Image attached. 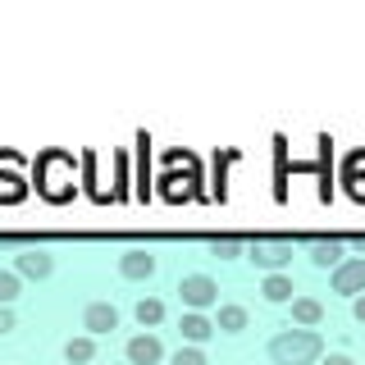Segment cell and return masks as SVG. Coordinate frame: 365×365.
I'll return each mask as SVG.
<instances>
[{"label":"cell","instance_id":"7c38bea8","mask_svg":"<svg viewBox=\"0 0 365 365\" xmlns=\"http://www.w3.org/2000/svg\"><path fill=\"white\" fill-rule=\"evenodd\" d=\"M247 306H237V302H224L220 306V315H215V329H220V334H242L247 329Z\"/></svg>","mask_w":365,"mask_h":365},{"label":"cell","instance_id":"6da1fadb","mask_svg":"<svg viewBox=\"0 0 365 365\" xmlns=\"http://www.w3.org/2000/svg\"><path fill=\"white\" fill-rule=\"evenodd\" d=\"M319 356H324V338L315 329H283L269 338L274 365H319Z\"/></svg>","mask_w":365,"mask_h":365},{"label":"cell","instance_id":"277c9868","mask_svg":"<svg viewBox=\"0 0 365 365\" xmlns=\"http://www.w3.org/2000/svg\"><path fill=\"white\" fill-rule=\"evenodd\" d=\"M14 274H19V279H51V274H55V256L46 247H23L14 256Z\"/></svg>","mask_w":365,"mask_h":365},{"label":"cell","instance_id":"2e32d148","mask_svg":"<svg viewBox=\"0 0 365 365\" xmlns=\"http://www.w3.org/2000/svg\"><path fill=\"white\" fill-rule=\"evenodd\" d=\"M260 292H265V302H292V279L288 274H265V283H260Z\"/></svg>","mask_w":365,"mask_h":365},{"label":"cell","instance_id":"52a82bcc","mask_svg":"<svg viewBox=\"0 0 365 365\" xmlns=\"http://www.w3.org/2000/svg\"><path fill=\"white\" fill-rule=\"evenodd\" d=\"M155 274V256L151 251H142V247H128L119 256V279H128V283H146Z\"/></svg>","mask_w":365,"mask_h":365},{"label":"cell","instance_id":"9a60e30c","mask_svg":"<svg viewBox=\"0 0 365 365\" xmlns=\"http://www.w3.org/2000/svg\"><path fill=\"white\" fill-rule=\"evenodd\" d=\"M292 319L306 324V329H315L319 319H324V306H319L315 297H292Z\"/></svg>","mask_w":365,"mask_h":365},{"label":"cell","instance_id":"7a4b0ae2","mask_svg":"<svg viewBox=\"0 0 365 365\" xmlns=\"http://www.w3.org/2000/svg\"><path fill=\"white\" fill-rule=\"evenodd\" d=\"M247 260L256 269H265V274H283L292 265V242H288V237H251V242H247Z\"/></svg>","mask_w":365,"mask_h":365},{"label":"cell","instance_id":"cb8c5ba5","mask_svg":"<svg viewBox=\"0 0 365 365\" xmlns=\"http://www.w3.org/2000/svg\"><path fill=\"white\" fill-rule=\"evenodd\" d=\"M351 319H356V324H365V292L351 297Z\"/></svg>","mask_w":365,"mask_h":365},{"label":"cell","instance_id":"e0dca14e","mask_svg":"<svg viewBox=\"0 0 365 365\" xmlns=\"http://www.w3.org/2000/svg\"><path fill=\"white\" fill-rule=\"evenodd\" d=\"M133 315H137V324H142V329H155L160 319H165V302H160V297H142V302L133 306Z\"/></svg>","mask_w":365,"mask_h":365},{"label":"cell","instance_id":"ba28073f","mask_svg":"<svg viewBox=\"0 0 365 365\" xmlns=\"http://www.w3.org/2000/svg\"><path fill=\"white\" fill-rule=\"evenodd\" d=\"M178 334H182L187 347H201V342H210L220 329H215V319H205V311H187L178 319Z\"/></svg>","mask_w":365,"mask_h":365},{"label":"cell","instance_id":"8992f818","mask_svg":"<svg viewBox=\"0 0 365 365\" xmlns=\"http://www.w3.org/2000/svg\"><path fill=\"white\" fill-rule=\"evenodd\" d=\"M123 356H128V365H160L165 361V342L155 334H137L123 342Z\"/></svg>","mask_w":365,"mask_h":365},{"label":"cell","instance_id":"7402d4cb","mask_svg":"<svg viewBox=\"0 0 365 365\" xmlns=\"http://www.w3.org/2000/svg\"><path fill=\"white\" fill-rule=\"evenodd\" d=\"M14 324H19L14 311H9V306H0V338H5V334H14Z\"/></svg>","mask_w":365,"mask_h":365},{"label":"cell","instance_id":"5b68a950","mask_svg":"<svg viewBox=\"0 0 365 365\" xmlns=\"http://www.w3.org/2000/svg\"><path fill=\"white\" fill-rule=\"evenodd\" d=\"M329 283H334V292H338V297H361V292H365V256L342 260Z\"/></svg>","mask_w":365,"mask_h":365},{"label":"cell","instance_id":"9c48e42d","mask_svg":"<svg viewBox=\"0 0 365 365\" xmlns=\"http://www.w3.org/2000/svg\"><path fill=\"white\" fill-rule=\"evenodd\" d=\"M83 329L87 334H110V329H119V311H114L110 302H87L83 306Z\"/></svg>","mask_w":365,"mask_h":365},{"label":"cell","instance_id":"d6986e66","mask_svg":"<svg viewBox=\"0 0 365 365\" xmlns=\"http://www.w3.org/2000/svg\"><path fill=\"white\" fill-rule=\"evenodd\" d=\"M210 251L220 260H233V256H242V251H247V242H242V237H210Z\"/></svg>","mask_w":365,"mask_h":365},{"label":"cell","instance_id":"ac0fdd59","mask_svg":"<svg viewBox=\"0 0 365 365\" xmlns=\"http://www.w3.org/2000/svg\"><path fill=\"white\" fill-rule=\"evenodd\" d=\"M342 174H347L351 192H356V197H365V151H351L347 165H342Z\"/></svg>","mask_w":365,"mask_h":365},{"label":"cell","instance_id":"30bf717a","mask_svg":"<svg viewBox=\"0 0 365 365\" xmlns=\"http://www.w3.org/2000/svg\"><path fill=\"white\" fill-rule=\"evenodd\" d=\"M342 251H347L342 237H329V242H324V237H315V242H311V265L315 269H338L342 260H347Z\"/></svg>","mask_w":365,"mask_h":365},{"label":"cell","instance_id":"3957f363","mask_svg":"<svg viewBox=\"0 0 365 365\" xmlns=\"http://www.w3.org/2000/svg\"><path fill=\"white\" fill-rule=\"evenodd\" d=\"M178 297H182V306L187 311H210L215 302H220V283L210 279V274H182L178 279Z\"/></svg>","mask_w":365,"mask_h":365},{"label":"cell","instance_id":"8fae6325","mask_svg":"<svg viewBox=\"0 0 365 365\" xmlns=\"http://www.w3.org/2000/svg\"><path fill=\"white\" fill-rule=\"evenodd\" d=\"M160 182H165V187H160V192H165L169 201H187L192 192H197V187H192V182H201V178H197V165H187V169H182V174H165Z\"/></svg>","mask_w":365,"mask_h":365},{"label":"cell","instance_id":"603a6c76","mask_svg":"<svg viewBox=\"0 0 365 365\" xmlns=\"http://www.w3.org/2000/svg\"><path fill=\"white\" fill-rule=\"evenodd\" d=\"M319 365H356L347 356V351H329V356H319Z\"/></svg>","mask_w":365,"mask_h":365},{"label":"cell","instance_id":"4fadbf2b","mask_svg":"<svg viewBox=\"0 0 365 365\" xmlns=\"http://www.w3.org/2000/svg\"><path fill=\"white\" fill-rule=\"evenodd\" d=\"M91 361H96V338L91 334L64 342V365H91Z\"/></svg>","mask_w":365,"mask_h":365},{"label":"cell","instance_id":"5bb4252c","mask_svg":"<svg viewBox=\"0 0 365 365\" xmlns=\"http://www.w3.org/2000/svg\"><path fill=\"white\" fill-rule=\"evenodd\" d=\"M0 182H5V201L23 197V178H19V155H0Z\"/></svg>","mask_w":365,"mask_h":365},{"label":"cell","instance_id":"44dd1931","mask_svg":"<svg viewBox=\"0 0 365 365\" xmlns=\"http://www.w3.org/2000/svg\"><path fill=\"white\" fill-rule=\"evenodd\" d=\"M169 365H210V361H205L201 347H178L174 356H169Z\"/></svg>","mask_w":365,"mask_h":365},{"label":"cell","instance_id":"ffe728a7","mask_svg":"<svg viewBox=\"0 0 365 365\" xmlns=\"http://www.w3.org/2000/svg\"><path fill=\"white\" fill-rule=\"evenodd\" d=\"M19 292H23V279H19L14 269H0V306H9Z\"/></svg>","mask_w":365,"mask_h":365}]
</instances>
